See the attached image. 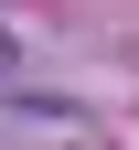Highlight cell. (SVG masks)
<instances>
[{
  "mask_svg": "<svg viewBox=\"0 0 139 150\" xmlns=\"http://www.w3.org/2000/svg\"><path fill=\"white\" fill-rule=\"evenodd\" d=\"M11 64H22V54H11V32H0V75H11Z\"/></svg>",
  "mask_w": 139,
  "mask_h": 150,
  "instance_id": "1",
  "label": "cell"
}]
</instances>
